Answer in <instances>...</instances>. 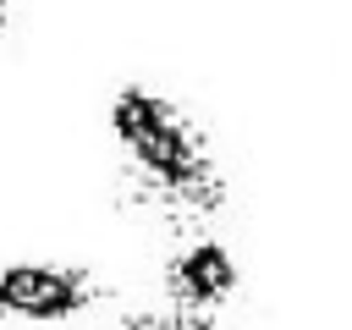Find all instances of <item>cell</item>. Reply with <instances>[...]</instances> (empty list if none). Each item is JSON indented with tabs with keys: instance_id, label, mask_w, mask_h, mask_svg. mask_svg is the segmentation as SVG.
I'll use <instances>...</instances> for the list:
<instances>
[{
	"instance_id": "1",
	"label": "cell",
	"mask_w": 352,
	"mask_h": 330,
	"mask_svg": "<svg viewBox=\"0 0 352 330\" xmlns=\"http://www.w3.org/2000/svg\"><path fill=\"white\" fill-rule=\"evenodd\" d=\"M110 143L121 154V182L132 187L138 209H154L160 220L209 226L226 204L220 154L204 132V121L154 82H121L104 104Z\"/></svg>"
},
{
	"instance_id": "2",
	"label": "cell",
	"mask_w": 352,
	"mask_h": 330,
	"mask_svg": "<svg viewBox=\"0 0 352 330\" xmlns=\"http://www.w3.org/2000/svg\"><path fill=\"white\" fill-rule=\"evenodd\" d=\"M104 302V280L66 258H0V324H72Z\"/></svg>"
},
{
	"instance_id": "3",
	"label": "cell",
	"mask_w": 352,
	"mask_h": 330,
	"mask_svg": "<svg viewBox=\"0 0 352 330\" xmlns=\"http://www.w3.org/2000/svg\"><path fill=\"white\" fill-rule=\"evenodd\" d=\"M160 292H165L160 302H170V308L220 319V308H231V297L242 292V264H236L231 242L214 236L209 226H182L160 264Z\"/></svg>"
},
{
	"instance_id": "4",
	"label": "cell",
	"mask_w": 352,
	"mask_h": 330,
	"mask_svg": "<svg viewBox=\"0 0 352 330\" xmlns=\"http://www.w3.org/2000/svg\"><path fill=\"white\" fill-rule=\"evenodd\" d=\"M116 330H220L209 314H187V308H170V302H154V308H126L116 319Z\"/></svg>"
},
{
	"instance_id": "5",
	"label": "cell",
	"mask_w": 352,
	"mask_h": 330,
	"mask_svg": "<svg viewBox=\"0 0 352 330\" xmlns=\"http://www.w3.org/2000/svg\"><path fill=\"white\" fill-rule=\"evenodd\" d=\"M6 22H11V0H0V33H6Z\"/></svg>"
}]
</instances>
